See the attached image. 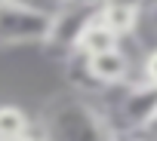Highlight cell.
<instances>
[{"label":"cell","mask_w":157,"mask_h":141,"mask_svg":"<svg viewBox=\"0 0 157 141\" xmlns=\"http://www.w3.org/2000/svg\"><path fill=\"white\" fill-rule=\"evenodd\" d=\"M105 123L111 129V135H136L151 129L154 110H157V86L151 80H145L142 74H136L132 80L105 89Z\"/></svg>","instance_id":"cell-1"},{"label":"cell","mask_w":157,"mask_h":141,"mask_svg":"<svg viewBox=\"0 0 157 141\" xmlns=\"http://www.w3.org/2000/svg\"><path fill=\"white\" fill-rule=\"evenodd\" d=\"M43 135L49 138H111L102 107H96L80 89L59 95L43 110Z\"/></svg>","instance_id":"cell-2"},{"label":"cell","mask_w":157,"mask_h":141,"mask_svg":"<svg viewBox=\"0 0 157 141\" xmlns=\"http://www.w3.org/2000/svg\"><path fill=\"white\" fill-rule=\"evenodd\" d=\"M49 25L52 9L31 0H0V46H43Z\"/></svg>","instance_id":"cell-3"},{"label":"cell","mask_w":157,"mask_h":141,"mask_svg":"<svg viewBox=\"0 0 157 141\" xmlns=\"http://www.w3.org/2000/svg\"><path fill=\"white\" fill-rule=\"evenodd\" d=\"M96 19H99V0H65V3H56L43 49L59 55V58H68L71 52H77V43H80L83 31Z\"/></svg>","instance_id":"cell-4"},{"label":"cell","mask_w":157,"mask_h":141,"mask_svg":"<svg viewBox=\"0 0 157 141\" xmlns=\"http://www.w3.org/2000/svg\"><path fill=\"white\" fill-rule=\"evenodd\" d=\"M120 43H123V37H120L111 25H105L102 19H96V22L83 31L80 43H77V52H83V55H96V52L114 49V46H120Z\"/></svg>","instance_id":"cell-5"},{"label":"cell","mask_w":157,"mask_h":141,"mask_svg":"<svg viewBox=\"0 0 157 141\" xmlns=\"http://www.w3.org/2000/svg\"><path fill=\"white\" fill-rule=\"evenodd\" d=\"M31 135V117L19 104H0V141H16Z\"/></svg>","instance_id":"cell-6"},{"label":"cell","mask_w":157,"mask_h":141,"mask_svg":"<svg viewBox=\"0 0 157 141\" xmlns=\"http://www.w3.org/2000/svg\"><path fill=\"white\" fill-rule=\"evenodd\" d=\"M142 77L157 86V46H151L148 55H145V61H142Z\"/></svg>","instance_id":"cell-7"},{"label":"cell","mask_w":157,"mask_h":141,"mask_svg":"<svg viewBox=\"0 0 157 141\" xmlns=\"http://www.w3.org/2000/svg\"><path fill=\"white\" fill-rule=\"evenodd\" d=\"M151 22H154V25H157V6H154V16H151Z\"/></svg>","instance_id":"cell-8"},{"label":"cell","mask_w":157,"mask_h":141,"mask_svg":"<svg viewBox=\"0 0 157 141\" xmlns=\"http://www.w3.org/2000/svg\"><path fill=\"white\" fill-rule=\"evenodd\" d=\"M151 126H157V110H154V120H151Z\"/></svg>","instance_id":"cell-9"}]
</instances>
